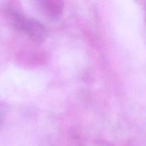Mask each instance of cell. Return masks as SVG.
<instances>
[{
	"mask_svg": "<svg viewBox=\"0 0 146 146\" xmlns=\"http://www.w3.org/2000/svg\"><path fill=\"white\" fill-rule=\"evenodd\" d=\"M11 18L13 24L17 28L24 31L26 34H28L33 39L40 41L44 39L45 37V29L38 21L17 13H11Z\"/></svg>",
	"mask_w": 146,
	"mask_h": 146,
	"instance_id": "obj_1",
	"label": "cell"
},
{
	"mask_svg": "<svg viewBox=\"0 0 146 146\" xmlns=\"http://www.w3.org/2000/svg\"><path fill=\"white\" fill-rule=\"evenodd\" d=\"M1 112H0V121H1Z\"/></svg>",
	"mask_w": 146,
	"mask_h": 146,
	"instance_id": "obj_2",
	"label": "cell"
}]
</instances>
